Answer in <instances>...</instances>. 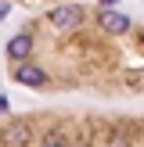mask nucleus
<instances>
[{"label":"nucleus","instance_id":"obj_1","mask_svg":"<svg viewBox=\"0 0 144 147\" xmlns=\"http://www.w3.org/2000/svg\"><path fill=\"white\" fill-rule=\"evenodd\" d=\"M97 29H101V32H108V36H126L133 25H130L126 14H115V11H108V7L101 11V7H97Z\"/></svg>","mask_w":144,"mask_h":147},{"label":"nucleus","instance_id":"obj_2","mask_svg":"<svg viewBox=\"0 0 144 147\" xmlns=\"http://www.w3.org/2000/svg\"><path fill=\"white\" fill-rule=\"evenodd\" d=\"M14 79H18L22 86H47L50 83L47 72L36 68V65H29V61H18V65H14Z\"/></svg>","mask_w":144,"mask_h":147},{"label":"nucleus","instance_id":"obj_3","mask_svg":"<svg viewBox=\"0 0 144 147\" xmlns=\"http://www.w3.org/2000/svg\"><path fill=\"white\" fill-rule=\"evenodd\" d=\"M79 22H83V11H79L76 4H65V7H58V11L50 14V25L54 29H76Z\"/></svg>","mask_w":144,"mask_h":147},{"label":"nucleus","instance_id":"obj_4","mask_svg":"<svg viewBox=\"0 0 144 147\" xmlns=\"http://www.w3.org/2000/svg\"><path fill=\"white\" fill-rule=\"evenodd\" d=\"M29 54H33V40H29V36H11V40H7V57L25 61Z\"/></svg>","mask_w":144,"mask_h":147},{"label":"nucleus","instance_id":"obj_5","mask_svg":"<svg viewBox=\"0 0 144 147\" xmlns=\"http://www.w3.org/2000/svg\"><path fill=\"white\" fill-rule=\"evenodd\" d=\"M4 140H11V144H29L33 133H29L25 126H7V129H4Z\"/></svg>","mask_w":144,"mask_h":147},{"label":"nucleus","instance_id":"obj_6","mask_svg":"<svg viewBox=\"0 0 144 147\" xmlns=\"http://www.w3.org/2000/svg\"><path fill=\"white\" fill-rule=\"evenodd\" d=\"M115 4V0H97V7H112Z\"/></svg>","mask_w":144,"mask_h":147}]
</instances>
